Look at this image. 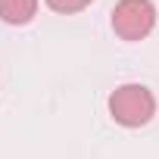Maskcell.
<instances>
[{
	"label": "cell",
	"mask_w": 159,
	"mask_h": 159,
	"mask_svg": "<svg viewBox=\"0 0 159 159\" xmlns=\"http://www.w3.org/2000/svg\"><path fill=\"white\" fill-rule=\"evenodd\" d=\"M109 116L125 128H140L156 116V97L143 84H122L109 94Z\"/></svg>",
	"instance_id": "obj_1"
},
{
	"label": "cell",
	"mask_w": 159,
	"mask_h": 159,
	"mask_svg": "<svg viewBox=\"0 0 159 159\" xmlns=\"http://www.w3.org/2000/svg\"><path fill=\"white\" fill-rule=\"evenodd\" d=\"M156 25V7L150 0H119L112 10V31L122 41H143Z\"/></svg>",
	"instance_id": "obj_2"
},
{
	"label": "cell",
	"mask_w": 159,
	"mask_h": 159,
	"mask_svg": "<svg viewBox=\"0 0 159 159\" xmlns=\"http://www.w3.org/2000/svg\"><path fill=\"white\" fill-rule=\"evenodd\" d=\"M38 13V0H0V19L7 25H28Z\"/></svg>",
	"instance_id": "obj_3"
},
{
	"label": "cell",
	"mask_w": 159,
	"mask_h": 159,
	"mask_svg": "<svg viewBox=\"0 0 159 159\" xmlns=\"http://www.w3.org/2000/svg\"><path fill=\"white\" fill-rule=\"evenodd\" d=\"M94 0H47V7L53 10V13H62V16H69V13H81L84 7H91Z\"/></svg>",
	"instance_id": "obj_4"
}]
</instances>
